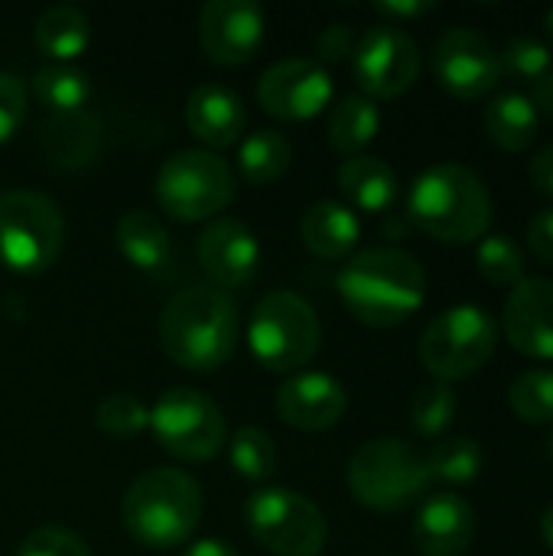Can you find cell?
I'll return each instance as SVG.
<instances>
[{
	"label": "cell",
	"instance_id": "37",
	"mask_svg": "<svg viewBox=\"0 0 553 556\" xmlns=\"http://www.w3.org/2000/svg\"><path fill=\"white\" fill-rule=\"evenodd\" d=\"M16 556H91V551H88V544L78 534L49 525V528H36L20 544Z\"/></svg>",
	"mask_w": 553,
	"mask_h": 556
},
{
	"label": "cell",
	"instance_id": "38",
	"mask_svg": "<svg viewBox=\"0 0 553 556\" xmlns=\"http://www.w3.org/2000/svg\"><path fill=\"white\" fill-rule=\"evenodd\" d=\"M26 117V88L16 75L0 72V143H7Z\"/></svg>",
	"mask_w": 553,
	"mask_h": 556
},
{
	"label": "cell",
	"instance_id": "44",
	"mask_svg": "<svg viewBox=\"0 0 553 556\" xmlns=\"http://www.w3.org/2000/svg\"><path fill=\"white\" fill-rule=\"evenodd\" d=\"M531 101H535V108H538V114H548L553 117V68L535 85V94H531Z\"/></svg>",
	"mask_w": 553,
	"mask_h": 556
},
{
	"label": "cell",
	"instance_id": "43",
	"mask_svg": "<svg viewBox=\"0 0 553 556\" xmlns=\"http://www.w3.org/2000/svg\"><path fill=\"white\" fill-rule=\"evenodd\" d=\"M183 556H241L228 541H218V538H205V541H192L186 547Z\"/></svg>",
	"mask_w": 553,
	"mask_h": 556
},
{
	"label": "cell",
	"instance_id": "42",
	"mask_svg": "<svg viewBox=\"0 0 553 556\" xmlns=\"http://www.w3.org/2000/svg\"><path fill=\"white\" fill-rule=\"evenodd\" d=\"M528 176H531V186H535L541 195L553 199V143L551 147H544V150H538V153L531 156Z\"/></svg>",
	"mask_w": 553,
	"mask_h": 556
},
{
	"label": "cell",
	"instance_id": "30",
	"mask_svg": "<svg viewBox=\"0 0 553 556\" xmlns=\"http://www.w3.org/2000/svg\"><path fill=\"white\" fill-rule=\"evenodd\" d=\"M33 94L52 114H68V111H81L88 104L91 81H88V75L81 68L55 62V65L36 68V75H33Z\"/></svg>",
	"mask_w": 553,
	"mask_h": 556
},
{
	"label": "cell",
	"instance_id": "36",
	"mask_svg": "<svg viewBox=\"0 0 553 556\" xmlns=\"http://www.w3.org/2000/svg\"><path fill=\"white\" fill-rule=\"evenodd\" d=\"M95 424L101 433H108L114 440H130L150 427V407L140 397L121 391V394H111L98 404Z\"/></svg>",
	"mask_w": 553,
	"mask_h": 556
},
{
	"label": "cell",
	"instance_id": "9",
	"mask_svg": "<svg viewBox=\"0 0 553 556\" xmlns=\"http://www.w3.org/2000/svg\"><path fill=\"white\" fill-rule=\"evenodd\" d=\"M153 195L166 215L205 222L235 199V173L212 150H179L160 166Z\"/></svg>",
	"mask_w": 553,
	"mask_h": 556
},
{
	"label": "cell",
	"instance_id": "2",
	"mask_svg": "<svg viewBox=\"0 0 553 556\" xmlns=\"http://www.w3.org/2000/svg\"><path fill=\"white\" fill-rule=\"evenodd\" d=\"M156 336L173 365L189 371H215L238 345L235 303L212 283L186 287L163 306Z\"/></svg>",
	"mask_w": 553,
	"mask_h": 556
},
{
	"label": "cell",
	"instance_id": "32",
	"mask_svg": "<svg viewBox=\"0 0 553 556\" xmlns=\"http://www.w3.org/2000/svg\"><path fill=\"white\" fill-rule=\"evenodd\" d=\"M476 267H479V274L489 283L508 287V290H515L528 277L525 274V267H528L525 251L512 238H505V235H486L476 244Z\"/></svg>",
	"mask_w": 553,
	"mask_h": 556
},
{
	"label": "cell",
	"instance_id": "13",
	"mask_svg": "<svg viewBox=\"0 0 553 556\" xmlns=\"http://www.w3.org/2000/svg\"><path fill=\"white\" fill-rule=\"evenodd\" d=\"M437 81L460 101H479L502 81L499 49L473 26H450L433 42Z\"/></svg>",
	"mask_w": 553,
	"mask_h": 556
},
{
	"label": "cell",
	"instance_id": "7",
	"mask_svg": "<svg viewBox=\"0 0 553 556\" xmlns=\"http://www.w3.org/2000/svg\"><path fill=\"white\" fill-rule=\"evenodd\" d=\"M319 316L293 290L267 293L248 323V345L267 371H297L319 352Z\"/></svg>",
	"mask_w": 553,
	"mask_h": 556
},
{
	"label": "cell",
	"instance_id": "8",
	"mask_svg": "<svg viewBox=\"0 0 553 556\" xmlns=\"http://www.w3.org/2000/svg\"><path fill=\"white\" fill-rule=\"evenodd\" d=\"M65 241V218L55 199L33 189L0 192V264L16 274L52 267Z\"/></svg>",
	"mask_w": 553,
	"mask_h": 556
},
{
	"label": "cell",
	"instance_id": "15",
	"mask_svg": "<svg viewBox=\"0 0 553 556\" xmlns=\"http://www.w3.org/2000/svg\"><path fill=\"white\" fill-rule=\"evenodd\" d=\"M264 23V10L251 0H209L199 13L202 52L218 65H241L261 49Z\"/></svg>",
	"mask_w": 553,
	"mask_h": 556
},
{
	"label": "cell",
	"instance_id": "4",
	"mask_svg": "<svg viewBox=\"0 0 553 556\" xmlns=\"http://www.w3.org/2000/svg\"><path fill=\"white\" fill-rule=\"evenodd\" d=\"M121 521L147 551L183 547L202 521V489L189 472L150 469L130 482L121 502Z\"/></svg>",
	"mask_w": 553,
	"mask_h": 556
},
{
	"label": "cell",
	"instance_id": "31",
	"mask_svg": "<svg viewBox=\"0 0 553 556\" xmlns=\"http://www.w3.org/2000/svg\"><path fill=\"white\" fill-rule=\"evenodd\" d=\"M456 410H460V397L453 391V384H443V381H430L424 384L414 401H411V427L433 440V437H443L453 420H456Z\"/></svg>",
	"mask_w": 553,
	"mask_h": 556
},
{
	"label": "cell",
	"instance_id": "12",
	"mask_svg": "<svg viewBox=\"0 0 553 556\" xmlns=\"http://www.w3.org/2000/svg\"><path fill=\"white\" fill-rule=\"evenodd\" d=\"M352 72L365 98H398L420 75V49L401 26H368L355 39Z\"/></svg>",
	"mask_w": 553,
	"mask_h": 556
},
{
	"label": "cell",
	"instance_id": "20",
	"mask_svg": "<svg viewBox=\"0 0 553 556\" xmlns=\"http://www.w3.org/2000/svg\"><path fill=\"white\" fill-rule=\"evenodd\" d=\"M186 127L212 150H225L244 134V104L238 91L218 81H205L192 88L186 101Z\"/></svg>",
	"mask_w": 553,
	"mask_h": 556
},
{
	"label": "cell",
	"instance_id": "1",
	"mask_svg": "<svg viewBox=\"0 0 553 556\" xmlns=\"http://www.w3.org/2000/svg\"><path fill=\"white\" fill-rule=\"evenodd\" d=\"M336 287L349 313L372 329L407 323L427 300V274L420 261L401 248H368L352 254L339 270Z\"/></svg>",
	"mask_w": 553,
	"mask_h": 556
},
{
	"label": "cell",
	"instance_id": "18",
	"mask_svg": "<svg viewBox=\"0 0 553 556\" xmlns=\"http://www.w3.org/2000/svg\"><path fill=\"white\" fill-rule=\"evenodd\" d=\"M345 407H349L345 388L323 371H300L290 381H284L277 391L280 420L306 433L336 427L345 417Z\"/></svg>",
	"mask_w": 553,
	"mask_h": 556
},
{
	"label": "cell",
	"instance_id": "6",
	"mask_svg": "<svg viewBox=\"0 0 553 556\" xmlns=\"http://www.w3.org/2000/svg\"><path fill=\"white\" fill-rule=\"evenodd\" d=\"M499 326L495 319L473 303H460L433 316L420 336V362L433 381L453 384L473 378L495 352Z\"/></svg>",
	"mask_w": 553,
	"mask_h": 556
},
{
	"label": "cell",
	"instance_id": "3",
	"mask_svg": "<svg viewBox=\"0 0 553 556\" xmlns=\"http://www.w3.org/2000/svg\"><path fill=\"white\" fill-rule=\"evenodd\" d=\"M407 218L437 241L479 244L492 225V192L476 169L437 163L414 179Z\"/></svg>",
	"mask_w": 553,
	"mask_h": 556
},
{
	"label": "cell",
	"instance_id": "16",
	"mask_svg": "<svg viewBox=\"0 0 553 556\" xmlns=\"http://www.w3.org/2000/svg\"><path fill=\"white\" fill-rule=\"evenodd\" d=\"M502 332L515 352L553 362V280L525 277L505 300Z\"/></svg>",
	"mask_w": 553,
	"mask_h": 556
},
{
	"label": "cell",
	"instance_id": "21",
	"mask_svg": "<svg viewBox=\"0 0 553 556\" xmlns=\"http://www.w3.org/2000/svg\"><path fill=\"white\" fill-rule=\"evenodd\" d=\"M104 143V130L98 114L88 108L52 114L39 130V150L55 169H81L98 160Z\"/></svg>",
	"mask_w": 553,
	"mask_h": 556
},
{
	"label": "cell",
	"instance_id": "14",
	"mask_svg": "<svg viewBox=\"0 0 553 556\" xmlns=\"http://www.w3.org/2000/svg\"><path fill=\"white\" fill-rule=\"evenodd\" d=\"M257 101L277 121H310L332 101V75L316 59H284L261 75Z\"/></svg>",
	"mask_w": 553,
	"mask_h": 556
},
{
	"label": "cell",
	"instance_id": "22",
	"mask_svg": "<svg viewBox=\"0 0 553 556\" xmlns=\"http://www.w3.org/2000/svg\"><path fill=\"white\" fill-rule=\"evenodd\" d=\"M339 189L342 195L362 208V212H372V215H381L388 212L394 202H398V173L381 160V156H368V153H359V156H345V163L339 166Z\"/></svg>",
	"mask_w": 553,
	"mask_h": 556
},
{
	"label": "cell",
	"instance_id": "19",
	"mask_svg": "<svg viewBox=\"0 0 553 556\" xmlns=\"http://www.w3.org/2000/svg\"><path fill=\"white\" fill-rule=\"evenodd\" d=\"M476 538L473 505L456 492L424 498L414 518V547L424 556H466Z\"/></svg>",
	"mask_w": 553,
	"mask_h": 556
},
{
	"label": "cell",
	"instance_id": "11",
	"mask_svg": "<svg viewBox=\"0 0 553 556\" xmlns=\"http://www.w3.org/2000/svg\"><path fill=\"white\" fill-rule=\"evenodd\" d=\"M150 430L169 456L186 463H205L225 446V414L196 388L163 391L150 407Z\"/></svg>",
	"mask_w": 553,
	"mask_h": 556
},
{
	"label": "cell",
	"instance_id": "35",
	"mask_svg": "<svg viewBox=\"0 0 553 556\" xmlns=\"http://www.w3.org/2000/svg\"><path fill=\"white\" fill-rule=\"evenodd\" d=\"M502 78H512L518 85H538L551 72V46L531 36H515L499 49Z\"/></svg>",
	"mask_w": 553,
	"mask_h": 556
},
{
	"label": "cell",
	"instance_id": "29",
	"mask_svg": "<svg viewBox=\"0 0 553 556\" xmlns=\"http://www.w3.org/2000/svg\"><path fill=\"white\" fill-rule=\"evenodd\" d=\"M430 482H443V485H469L479 479L482 472V446L473 437H447L440 440L430 456H424Z\"/></svg>",
	"mask_w": 553,
	"mask_h": 556
},
{
	"label": "cell",
	"instance_id": "39",
	"mask_svg": "<svg viewBox=\"0 0 553 556\" xmlns=\"http://www.w3.org/2000/svg\"><path fill=\"white\" fill-rule=\"evenodd\" d=\"M525 238H528V251H531L541 264L553 267V205L538 208V212L528 218Z\"/></svg>",
	"mask_w": 553,
	"mask_h": 556
},
{
	"label": "cell",
	"instance_id": "17",
	"mask_svg": "<svg viewBox=\"0 0 553 556\" xmlns=\"http://www.w3.org/2000/svg\"><path fill=\"white\" fill-rule=\"evenodd\" d=\"M196 254L218 290L244 287L261 264V244L254 231L238 218H218L205 225L196 241Z\"/></svg>",
	"mask_w": 553,
	"mask_h": 556
},
{
	"label": "cell",
	"instance_id": "45",
	"mask_svg": "<svg viewBox=\"0 0 553 556\" xmlns=\"http://www.w3.org/2000/svg\"><path fill=\"white\" fill-rule=\"evenodd\" d=\"M538 531H541V541L553 551V505L544 508V515H541V521H538Z\"/></svg>",
	"mask_w": 553,
	"mask_h": 556
},
{
	"label": "cell",
	"instance_id": "41",
	"mask_svg": "<svg viewBox=\"0 0 553 556\" xmlns=\"http://www.w3.org/2000/svg\"><path fill=\"white\" fill-rule=\"evenodd\" d=\"M430 10H437L433 0H381V3H375V13H381L391 26H398L404 20H417Z\"/></svg>",
	"mask_w": 553,
	"mask_h": 556
},
{
	"label": "cell",
	"instance_id": "10",
	"mask_svg": "<svg viewBox=\"0 0 553 556\" xmlns=\"http://www.w3.org/2000/svg\"><path fill=\"white\" fill-rule=\"evenodd\" d=\"M251 538L277 556H316L326 547L329 528L323 511L293 489H257L244 505Z\"/></svg>",
	"mask_w": 553,
	"mask_h": 556
},
{
	"label": "cell",
	"instance_id": "24",
	"mask_svg": "<svg viewBox=\"0 0 553 556\" xmlns=\"http://www.w3.org/2000/svg\"><path fill=\"white\" fill-rule=\"evenodd\" d=\"M482 124H486V137L505 150V153H525L535 137H538V124H541V114L535 108V101L521 91H502L495 94L489 104H486V114H482Z\"/></svg>",
	"mask_w": 553,
	"mask_h": 556
},
{
	"label": "cell",
	"instance_id": "25",
	"mask_svg": "<svg viewBox=\"0 0 553 556\" xmlns=\"http://www.w3.org/2000/svg\"><path fill=\"white\" fill-rule=\"evenodd\" d=\"M114 241L124 254V261L143 274H156L169 264V231L160 222V215L147 212V208H130L117 228H114Z\"/></svg>",
	"mask_w": 553,
	"mask_h": 556
},
{
	"label": "cell",
	"instance_id": "47",
	"mask_svg": "<svg viewBox=\"0 0 553 556\" xmlns=\"http://www.w3.org/2000/svg\"><path fill=\"white\" fill-rule=\"evenodd\" d=\"M548 456H551V463H553V433H551V440H548Z\"/></svg>",
	"mask_w": 553,
	"mask_h": 556
},
{
	"label": "cell",
	"instance_id": "26",
	"mask_svg": "<svg viewBox=\"0 0 553 556\" xmlns=\"http://www.w3.org/2000/svg\"><path fill=\"white\" fill-rule=\"evenodd\" d=\"M33 36H36V46L52 55L55 62L68 65L75 55H81L88 49V39H91V26H88V16L72 7V3H55V7H46L33 26Z\"/></svg>",
	"mask_w": 553,
	"mask_h": 556
},
{
	"label": "cell",
	"instance_id": "5",
	"mask_svg": "<svg viewBox=\"0 0 553 556\" xmlns=\"http://www.w3.org/2000/svg\"><path fill=\"white\" fill-rule=\"evenodd\" d=\"M349 492L372 511H401L430 489L427 463L404 440L378 437L355 450L349 459Z\"/></svg>",
	"mask_w": 553,
	"mask_h": 556
},
{
	"label": "cell",
	"instance_id": "28",
	"mask_svg": "<svg viewBox=\"0 0 553 556\" xmlns=\"http://www.w3.org/2000/svg\"><path fill=\"white\" fill-rule=\"evenodd\" d=\"M378 127H381V111L365 94L339 98L329 114V140L345 156H359L378 137Z\"/></svg>",
	"mask_w": 553,
	"mask_h": 556
},
{
	"label": "cell",
	"instance_id": "27",
	"mask_svg": "<svg viewBox=\"0 0 553 556\" xmlns=\"http://www.w3.org/2000/svg\"><path fill=\"white\" fill-rule=\"evenodd\" d=\"M290 160H293L290 137L277 127H261L241 140L238 173L251 186H267V182H277L290 169Z\"/></svg>",
	"mask_w": 553,
	"mask_h": 556
},
{
	"label": "cell",
	"instance_id": "40",
	"mask_svg": "<svg viewBox=\"0 0 553 556\" xmlns=\"http://www.w3.org/2000/svg\"><path fill=\"white\" fill-rule=\"evenodd\" d=\"M352 49H355L352 29H349L345 23H332V26H326V29L319 33V39H316V62H319V65H326V62H342V59L352 55Z\"/></svg>",
	"mask_w": 553,
	"mask_h": 556
},
{
	"label": "cell",
	"instance_id": "23",
	"mask_svg": "<svg viewBox=\"0 0 553 556\" xmlns=\"http://www.w3.org/2000/svg\"><path fill=\"white\" fill-rule=\"evenodd\" d=\"M359 238H362V225H359L355 212L342 202L323 199V202L310 205V212L303 215V241L316 257L345 261V257H352Z\"/></svg>",
	"mask_w": 553,
	"mask_h": 556
},
{
	"label": "cell",
	"instance_id": "46",
	"mask_svg": "<svg viewBox=\"0 0 553 556\" xmlns=\"http://www.w3.org/2000/svg\"><path fill=\"white\" fill-rule=\"evenodd\" d=\"M544 33H548V39L553 42V10H548V13H544Z\"/></svg>",
	"mask_w": 553,
	"mask_h": 556
},
{
	"label": "cell",
	"instance_id": "33",
	"mask_svg": "<svg viewBox=\"0 0 553 556\" xmlns=\"http://www.w3.org/2000/svg\"><path fill=\"white\" fill-rule=\"evenodd\" d=\"M508 404L531 427L553 424V368H531L508 388Z\"/></svg>",
	"mask_w": 553,
	"mask_h": 556
},
{
	"label": "cell",
	"instance_id": "34",
	"mask_svg": "<svg viewBox=\"0 0 553 556\" xmlns=\"http://www.w3.org/2000/svg\"><path fill=\"white\" fill-rule=\"evenodd\" d=\"M228 463L238 476L261 482L271 479L277 472V446L274 440L257 430V427H241L231 440H228Z\"/></svg>",
	"mask_w": 553,
	"mask_h": 556
}]
</instances>
